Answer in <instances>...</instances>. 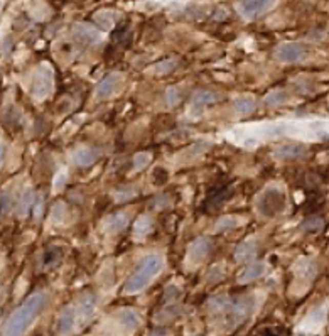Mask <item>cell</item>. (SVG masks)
<instances>
[{
	"mask_svg": "<svg viewBox=\"0 0 329 336\" xmlns=\"http://www.w3.org/2000/svg\"><path fill=\"white\" fill-rule=\"evenodd\" d=\"M46 303H48L46 292H34L32 296H29L10 316L2 331V336H24V333L31 328V324L41 314Z\"/></svg>",
	"mask_w": 329,
	"mask_h": 336,
	"instance_id": "obj_1",
	"label": "cell"
},
{
	"mask_svg": "<svg viewBox=\"0 0 329 336\" xmlns=\"http://www.w3.org/2000/svg\"><path fill=\"white\" fill-rule=\"evenodd\" d=\"M164 269V259L159 253H151L146 255L138 265L135 267L134 274H132L125 282L124 292L125 294H137L142 292L149 284H151L155 277L160 274V270Z\"/></svg>",
	"mask_w": 329,
	"mask_h": 336,
	"instance_id": "obj_2",
	"label": "cell"
},
{
	"mask_svg": "<svg viewBox=\"0 0 329 336\" xmlns=\"http://www.w3.org/2000/svg\"><path fill=\"white\" fill-rule=\"evenodd\" d=\"M54 90V69L49 63H41L32 76L31 93L36 102H43L51 96Z\"/></svg>",
	"mask_w": 329,
	"mask_h": 336,
	"instance_id": "obj_3",
	"label": "cell"
},
{
	"mask_svg": "<svg viewBox=\"0 0 329 336\" xmlns=\"http://www.w3.org/2000/svg\"><path fill=\"white\" fill-rule=\"evenodd\" d=\"M285 205H287V196L284 191L279 188H269L267 191L262 193L257 208L260 215L267 218H274L285 210Z\"/></svg>",
	"mask_w": 329,
	"mask_h": 336,
	"instance_id": "obj_4",
	"label": "cell"
},
{
	"mask_svg": "<svg viewBox=\"0 0 329 336\" xmlns=\"http://www.w3.org/2000/svg\"><path fill=\"white\" fill-rule=\"evenodd\" d=\"M275 5L277 0H238L235 9L245 21H253L257 17L267 14Z\"/></svg>",
	"mask_w": 329,
	"mask_h": 336,
	"instance_id": "obj_5",
	"label": "cell"
},
{
	"mask_svg": "<svg viewBox=\"0 0 329 336\" xmlns=\"http://www.w3.org/2000/svg\"><path fill=\"white\" fill-rule=\"evenodd\" d=\"M253 311V299L252 298H240L232 301L227 308V324L230 328H236L243 323Z\"/></svg>",
	"mask_w": 329,
	"mask_h": 336,
	"instance_id": "obj_6",
	"label": "cell"
},
{
	"mask_svg": "<svg viewBox=\"0 0 329 336\" xmlns=\"http://www.w3.org/2000/svg\"><path fill=\"white\" fill-rule=\"evenodd\" d=\"M307 56V49L299 43H282L275 49V60L284 65H296L301 63Z\"/></svg>",
	"mask_w": 329,
	"mask_h": 336,
	"instance_id": "obj_7",
	"label": "cell"
},
{
	"mask_svg": "<svg viewBox=\"0 0 329 336\" xmlns=\"http://www.w3.org/2000/svg\"><path fill=\"white\" fill-rule=\"evenodd\" d=\"M73 37L78 43L86 44V46H98L103 43V34L100 29H96L95 26L86 24V22H78L71 29Z\"/></svg>",
	"mask_w": 329,
	"mask_h": 336,
	"instance_id": "obj_8",
	"label": "cell"
},
{
	"mask_svg": "<svg viewBox=\"0 0 329 336\" xmlns=\"http://www.w3.org/2000/svg\"><path fill=\"white\" fill-rule=\"evenodd\" d=\"M215 248V243L210 236H199L188 248V262L189 264H199L201 260H204Z\"/></svg>",
	"mask_w": 329,
	"mask_h": 336,
	"instance_id": "obj_9",
	"label": "cell"
},
{
	"mask_svg": "<svg viewBox=\"0 0 329 336\" xmlns=\"http://www.w3.org/2000/svg\"><path fill=\"white\" fill-rule=\"evenodd\" d=\"M96 309V298L93 294H85L81 301L74 306V314H76V324H85L91 320Z\"/></svg>",
	"mask_w": 329,
	"mask_h": 336,
	"instance_id": "obj_10",
	"label": "cell"
},
{
	"mask_svg": "<svg viewBox=\"0 0 329 336\" xmlns=\"http://www.w3.org/2000/svg\"><path fill=\"white\" fill-rule=\"evenodd\" d=\"M120 85H122V74H118V73L108 74V76H105L96 85V88H95L96 100H103V98L112 96L115 91L118 90Z\"/></svg>",
	"mask_w": 329,
	"mask_h": 336,
	"instance_id": "obj_11",
	"label": "cell"
},
{
	"mask_svg": "<svg viewBox=\"0 0 329 336\" xmlns=\"http://www.w3.org/2000/svg\"><path fill=\"white\" fill-rule=\"evenodd\" d=\"M305 152H307V147L302 146V144H284V146H279L274 150V157L277 161L289 162L304 157Z\"/></svg>",
	"mask_w": 329,
	"mask_h": 336,
	"instance_id": "obj_12",
	"label": "cell"
},
{
	"mask_svg": "<svg viewBox=\"0 0 329 336\" xmlns=\"http://www.w3.org/2000/svg\"><path fill=\"white\" fill-rule=\"evenodd\" d=\"M101 157V150L96 147H78L73 150L71 161L78 167H88Z\"/></svg>",
	"mask_w": 329,
	"mask_h": 336,
	"instance_id": "obj_13",
	"label": "cell"
},
{
	"mask_svg": "<svg viewBox=\"0 0 329 336\" xmlns=\"http://www.w3.org/2000/svg\"><path fill=\"white\" fill-rule=\"evenodd\" d=\"M129 218H130L129 213H125V211L113 213V215L105 218L101 227L107 233H120V231H124L127 228V225H129Z\"/></svg>",
	"mask_w": 329,
	"mask_h": 336,
	"instance_id": "obj_14",
	"label": "cell"
},
{
	"mask_svg": "<svg viewBox=\"0 0 329 336\" xmlns=\"http://www.w3.org/2000/svg\"><path fill=\"white\" fill-rule=\"evenodd\" d=\"M258 245L255 240H245L241 242L235 250V259L236 262H252L257 257Z\"/></svg>",
	"mask_w": 329,
	"mask_h": 336,
	"instance_id": "obj_15",
	"label": "cell"
},
{
	"mask_svg": "<svg viewBox=\"0 0 329 336\" xmlns=\"http://www.w3.org/2000/svg\"><path fill=\"white\" fill-rule=\"evenodd\" d=\"M76 326V314H74V306H69L61 312L59 320H57V333L59 334H69Z\"/></svg>",
	"mask_w": 329,
	"mask_h": 336,
	"instance_id": "obj_16",
	"label": "cell"
},
{
	"mask_svg": "<svg viewBox=\"0 0 329 336\" xmlns=\"http://www.w3.org/2000/svg\"><path fill=\"white\" fill-rule=\"evenodd\" d=\"M263 274H265V264H262V262H253V264L248 265V267L238 275V282H240V284H246V282L257 281V279H260Z\"/></svg>",
	"mask_w": 329,
	"mask_h": 336,
	"instance_id": "obj_17",
	"label": "cell"
},
{
	"mask_svg": "<svg viewBox=\"0 0 329 336\" xmlns=\"http://www.w3.org/2000/svg\"><path fill=\"white\" fill-rule=\"evenodd\" d=\"M221 100V96L215 91H210V90H198L196 93L193 95V105L196 107H206V105H213Z\"/></svg>",
	"mask_w": 329,
	"mask_h": 336,
	"instance_id": "obj_18",
	"label": "cell"
},
{
	"mask_svg": "<svg viewBox=\"0 0 329 336\" xmlns=\"http://www.w3.org/2000/svg\"><path fill=\"white\" fill-rule=\"evenodd\" d=\"M118 323L122 324L125 329H129V331H134V329L138 328V324H140V316H138V312L134 309H124L118 314Z\"/></svg>",
	"mask_w": 329,
	"mask_h": 336,
	"instance_id": "obj_19",
	"label": "cell"
},
{
	"mask_svg": "<svg viewBox=\"0 0 329 336\" xmlns=\"http://www.w3.org/2000/svg\"><path fill=\"white\" fill-rule=\"evenodd\" d=\"M61 257H63V253L57 247L46 248L44 253H43V259H41V267L46 270L56 267V265L61 262Z\"/></svg>",
	"mask_w": 329,
	"mask_h": 336,
	"instance_id": "obj_20",
	"label": "cell"
},
{
	"mask_svg": "<svg viewBox=\"0 0 329 336\" xmlns=\"http://www.w3.org/2000/svg\"><path fill=\"white\" fill-rule=\"evenodd\" d=\"M34 191L32 189H26L22 193L20 200H19V205H17V216L19 218H24L29 211L32 210V205H34Z\"/></svg>",
	"mask_w": 329,
	"mask_h": 336,
	"instance_id": "obj_21",
	"label": "cell"
},
{
	"mask_svg": "<svg viewBox=\"0 0 329 336\" xmlns=\"http://www.w3.org/2000/svg\"><path fill=\"white\" fill-rule=\"evenodd\" d=\"M154 230V220L149 215H142L135 220L134 223V233L135 236H146Z\"/></svg>",
	"mask_w": 329,
	"mask_h": 336,
	"instance_id": "obj_22",
	"label": "cell"
},
{
	"mask_svg": "<svg viewBox=\"0 0 329 336\" xmlns=\"http://www.w3.org/2000/svg\"><path fill=\"white\" fill-rule=\"evenodd\" d=\"M118 17L120 15L117 12H113V10H100V12L95 15V19L101 29H112L115 26V22L118 21Z\"/></svg>",
	"mask_w": 329,
	"mask_h": 336,
	"instance_id": "obj_23",
	"label": "cell"
},
{
	"mask_svg": "<svg viewBox=\"0 0 329 336\" xmlns=\"http://www.w3.org/2000/svg\"><path fill=\"white\" fill-rule=\"evenodd\" d=\"M289 102V93L285 90H274L265 96V105L269 107H280Z\"/></svg>",
	"mask_w": 329,
	"mask_h": 336,
	"instance_id": "obj_24",
	"label": "cell"
},
{
	"mask_svg": "<svg viewBox=\"0 0 329 336\" xmlns=\"http://www.w3.org/2000/svg\"><path fill=\"white\" fill-rule=\"evenodd\" d=\"M14 208V198L9 191H0V222L10 215Z\"/></svg>",
	"mask_w": 329,
	"mask_h": 336,
	"instance_id": "obj_25",
	"label": "cell"
},
{
	"mask_svg": "<svg viewBox=\"0 0 329 336\" xmlns=\"http://www.w3.org/2000/svg\"><path fill=\"white\" fill-rule=\"evenodd\" d=\"M241 225V220L238 216H223L215 223V231H230Z\"/></svg>",
	"mask_w": 329,
	"mask_h": 336,
	"instance_id": "obj_26",
	"label": "cell"
},
{
	"mask_svg": "<svg viewBox=\"0 0 329 336\" xmlns=\"http://www.w3.org/2000/svg\"><path fill=\"white\" fill-rule=\"evenodd\" d=\"M255 100L252 96H240L235 100V110L238 113H250L255 110Z\"/></svg>",
	"mask_w": 329,
	"mask_h": 336,
	"instance_id": "obj_27",
	"label": "cell"
},
{
	"mask_svg": "<svg viewBox=\"0 0 329 336\" xmlns=\"http://www.w3.org/2000/svg\"><path fill=\"white\" fill-rule=\"evenodd\" d=\"M232 303V299L228 296H216V298H211L210 299V309L215 311V312H224L227 308Z\"/></svg>",
	"mask_w": 329,
	"mask_h": 336,
	"instance_id": "obj_28",
	"label": "cell"
},
{
	"mask_svg": "<svg viewBox=\"0 0 329 336\" xmlns=\"http://www.w3.org/2000/svg\"><path fill=\"white\" fill-rule=\"evenodd\" d=\"M137 196L135 188H120L113 193V200L117 203H127L129 200H134Z\"/></svg>",
	"mask_w": 329,
	"mask_h": 336,
	"instance_id": "obj_29",
	"label": "cell"
},
{
	"mask_svg": "<svg viewBox=\"0 0 329 336\" xmlns=\"http://www.w3.org/2000/svg\"><path fill=\"white\" fill-rule=\"evenodd\" d=\"M176 65H177V63L174 60L160 61V63H157V65L152 66V73H155V74H167V73H171L172 69L176 68Z\"/></svg>",
	"mask_w": 329,
	"mask_h": 336,
	"instance_id": "obj_30",
	"label": "cell"
},
{
	"mask_svg": "<svg viewBox=\"0 0 329 336\" xmlns=\"http://www.w3.org/2000/svg\"><path fill=\"white\" fill-rule=\"evenodd\" d=\"M152 161V155L149 152H138L135 157H134V169L135 171H142L151 164Z\"/></svg>",
	"mask_w": 329,
	"mask_h": 336,
	"instance_id": "obj_31",
	"label": "cell"
},
{
	"mask_svg": "<svg viewBox=\"0 0 329 336\" xmlns=\"http://www.w3.org/2000/svg\"><path fill=\"white\" fill-rule=\"evenodd\" d=\"M322 227H324V222H322L321 218H307L301 225V228L304 231H319Z\"/></svg>",
	"mask_w": 329,
	"mask_h": 336,
	"instance_id": "obj_32",
	"label": "cell"
},
{
	"mask_svg": "<svg viewBox=\"0 0 329 336\" xmlns=\"http://www.w3.org/2000/svg\"><path fill=\"white\" fill-rule=\"evenodd\" d=\"M66 216V206L65 203H57V205L53 208V211H51V218H53L54 223H61L63 220Z\"/></svg>",
	"mask_w": 329,
	"mask_h": 336,
	"instance_id": "obj_33",
	"label": "cell"
},
{
	"mask_svg": "<svg viewBox=\"0 0 329 336\" xmlns=\"http://www.w3.org/2000/svg\"><path fill=\"white\" fill-rule=\"evenodd\" d=\"M166 100H167V105L169 107L177 105L179 100H181V91L174 88V86H171V88L166 91Z\"/></svg>",
	"mask_w": 329,
	"mask_h": 336,
	"instance_id": "obj_34",
	"label": "cell"
},
{
	"mask_svg": "<svg viewBox=\"0 0 329 336\" xmlns=\"http://www.w3.org/2000/svg\"><path fill=\"white\" fill-rule=\"evenodd\" d=\"M32 210H34V216H36L37 220L43 216V211H44V194H39L37 198H34Z\"/></svg>",
	"mask_w": 329,
	"mask_h": 336,
	"instance_id": "obj_35",
	"label": "cell"
},
{
	"mask_svg": "<svg viewBox=\"0 0 329 336\" xmlns=\"http://www.w3.org/2000/svg\"><path fill=\"white\" fill-rule=\"evenodd\" d=\"M223 277H224L223 267H221V265H215V267L211 269L210 275H208V281H210V282H216L219 279H223Z\"/></svg>",
	"mask_w": 329,
	"mask_h": 336,
	"instance_id": "obj_36",
	"label": "cell"
},
{
	"mask_svg": "<svg viewBox=\"0 0 329 336\" xmlns=\"http://www.w3.org/2000/svg\"><path fill=\"white\" fill-rule=\"evenodd\" d=\"M179 294H181V291H179L176 286H169V287H167V291H166V296H167V299H169V301L179 298Z\"/></svg>",
	"mask_w": 329,
	"mask_h": 336,
	"instance_id": "obj_37",
	"label": "cell"
},
{
	"mask_svg": "<svg viewBox=\"0 0 329 336\" xmlns=\"http://www.w3.org/2000/svg\"><path fill=\"white\" fill-rule=\"evenodd\" d=\"M66 184V172H59L56 176V183H54V189H59V186L63 188Z\"/></svg>",
	"mask_w": 329,
	"mask_h": 336,
	"instance_id": "obj_38",
	"label": "cell"
},
{
	"mask_svg": "<svg viewBox=\"0 0 329 336\" xmlns=\"http://www.w3.org/2000/svg\"><path fill=\"white\" fill-rule=\"evenodd\" d=\"M4 154H5V147H4L2 139H0V167H2V162H4Z\"/></svg>",
	"mask_w": 329,
	"mask_h": 336,
	"instance_id": "obj_39",
	"label": "cell"
},
{
	"mask_svg": "<svg viewBox=\"0 0 329 336\" xmlns=\"http://www.w3.org/2000/svg\"><path fill=\"white\" fill-rule=\"evenodd\" d=\"M151 336H167V334H166L164 331H160V329H157V331H154Z\"/></svg>",
	"mask_w": 329,
	"mask_h": 336,
	"instance_id": "obj_40",
	"label": "cell"
},
{
	"mask_svg": "<svg viewBox=\"0 0 329 336\" xmlns=\"http://www.w3.org/2000/svg\"><path fill=\"white\" fill-rule=\"evenodd\" d=\"M263 336H277V334H274V333H270V331H267Z\"/></svg>",
	"mask_w": 329,
	"mask_h": 336,
	"instance_id": "obj_41",
	"label": "cell"
},
{
	"mask_svg": "<svg viewBox=\"0 0 329 336\" xmlns=\"http://www.w3.org/2000/svg\"><path fill=\"white\" fill-rule=\"evenodd\" d=\"M2 4H4V0H0V7H2Z\"/></svg>",
	"mask_w": 329,
	"mask_h": 336,
	"instance_id": "obj_42",
	"label": "cell"
}]
</instances>
